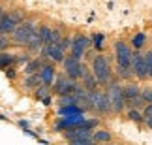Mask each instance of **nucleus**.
Here are the masks:
<instances>
[{"label": "nucleus", "instance_id": "nucleus-18", "mask_svg": "<svg viewBox=\"0 0 152 145\" xmlns=\"http://www.w3.org/2000/svg\"><path fill=\"white\" fill-rule=\"evenodd\" d=\"M145 40H147V38H145V34L143 32H139V34H135V38H133V47H143V43H145Z\"/></svg>", "mask_w": 152, "mask_h": 145}, {"label": "nucleus", "instance_id": "nucleus-23", "mask_svg": "<svg viewBox=\"0 0 152 145\" xmlns=\"http://www.w3.org/2000/svg\"><path fill=\"white\" fill-rule=\"evenodd\" d=\"M145 57H147V62H148V75L152 77V53H147Z\"/></svg>", "mask_w": 152, "mask_h": 145}, {"label": "nucleus", "instance_id": "nucleus-16", "mask_svg": "<svg viewBox=\"0 0 152 145\" xmlns=\"http://www.w3.org/2000/svg\"><path fill=\"white\" fill-rule=\"evenodd\" d=\"M51 36H53V30L51 28H47V26H42L39 28V38H42V42L43 43H51Z\"/></svg>", "mask_w": 152, "mask_h": 145}, {"label": "nucleus", "instance_id": "nucleus-13", "mask_svg": "<svg viewBox=\"0 0 152 145\" xmlns=\"http://www.w3.org/2000/svg\"><path fill=\"white\" fill-rule=\"evenodd\" d=\"M92 140L96 143H105V141H111V134L105 132V130H96L94 136H92Z\"/></svg>", "mask_w": 152, "mask_h": 145}, {"label": "nucleus", "instance_id": "nucleus-6", "mask_svg": "<svg viewBox=\"0 0 152 145\" xmlns=\"http://www.w3.org/2000/svg\"><path fill=\"white\" fill-rule=\"evenodd\" d=\"M90 100H92V107L98 109V111H102V113L111 109V102H109L107 94H102V92L94 91V92H90Z\"/></svg>", "mask_w": 152, "mask_h": 145}, {"label": "nucleus", "instance_id": "nucleus-1", "mask_svg": "<svg viewBox=\"0 0 152 145\" xmlns=\"http://www.w3.org/2000/svg\"><path fill=\"white\" fill-rule=\"evenodd\" d=\"M115 51H116V62H118V74L122 77H128L132 72V60H133V53L128 49V45L124 42H118L115 45Z\"/></svg>", "mask_w": 152, "mask_h": 145}, {"label": "nucleus", "instance_id": "nucleus-5", "mask_svg": "<svg viewBox=\"0 0 152 145\" xmlns=\"http://www.w3.org/2000/svg\"><path fill=\"white\" fill-rule=\"evenodd\" d=\"M34 32V26L30 23H25V25H19L13 30V42L15 43H23V45H28V40H30Z\"/></svg>", "mask_w": 152, "mask_h": 145}, {"label": "nucleus", "instance_id": "nucleus-14", "mask_svg": "<svg viewBox=\"0 0 152 145\" xmlns=\"http://www.w3.org/2000/svg\"><path fill=\"white\" fill-rule=\"evenodd\" d=\"M124 96H126V102H130V100H133V98H137L141 94H139V89L135 85H128L124 89Z\"/></svg>", "mask_w": 152, "mask_h": 145}, {"label": "nucleus", "instance_id": "nucleus-3", "mask_svg": "<svg viewBox=\"0 0 152 145\" xmlns=\"http://www.w3.org/2000/svg\"><path fill=\"white\" fill-rule=\"evenodd\" d=\"M92 68H94V75L98 81H107L109 74H111V66L105 57H96L94 62H92Z\"/></svg>", "mask_w": 152, "mask_h": 145}, {"label": "nucleus", "instance_id": "nucleus-30", "mask_svg": "<svg viewBox=\"0 0 152 145\" xmlns=\"http://www.w3.org/2000/svg\"><path fill=\"white\" fill-rule=\"evenodd\" d=\"M38 96H45V89H39L38 91Z\"/></svg>", "mask_w": 152, "mask_h": 145}, {"label": "nucleus", "instance_id": "nucleus-9", "mask_svg": "<svg viewBox=\"0 0 152 145\" xmlns=\"http://www.w3.org/2000/svg\"><path fill=\"white\" fill-rule=\"evenodd\" d=\"M45 55L53 60H64V47L60 43H49L45 47Z\"/></svg>", "mask_w": 152, "mask_h": 145}, {"label": "nucleus", "instance_id": "nucleus-22", "mask_svg": "<svg viewBox=\"0 0 152 145\" xmlns=\"http://www.w3.org/2000/svg\"><path fill=\"white\" fill-rule=\"evenodd\" d=\"M148 117H152V104H148L143 111V119H148Z\"/></svg>", "mask_w": 152, "mask_h": 145}, {"label": "nucleus", "instance_id": "nucleus-32", "mask_svg": "<svg viewBox=\"0 0 152 145\" xmlns=\"http://www.w3.org/2000/svg\"><path fill=\"white\" fill-rule=\"evenodd\" d=\"M2 17H4V15H0V25H2Z\"/></svg>", "mask_w": 152, "mask_h": 145}, {"label": "nucleus", "instance_id": "nucleus-10", "mask_svg": "<svg viewBox=\"0 0 152 145\" xmlns=\"http://www.w3.org/2000/svg\"><path fill=\"white\" fill-rule=\"evenodd\" d=\"M17 23H15V17H11V15H4L2 17V25H0V32H4V34H8V32H13L15 30V26Z\"/></svg>", "mask_w": 152, "mask_h": 145}, {"label": "nucleus", "instance_id": "nucleus-2", "mask_svg": "<svg viewBox=\"0 0 152 145\" xmlns=\"http://www.w3.org/2000/svg\"><path fill=\"white\" fill-rule=\"evenodd\" d=\"M107 96H109V102H111V109L116 113H120L124 109V104H126V96H124V91L120 89V85L113 83L107 91Z\"/></svg>", "mask_w": 152, "mask_h": 145}, {"label": "nucleus", "instance_id": "nucleus-8", "mask_svg": "<svg viewBox=\"0 0 152 145\" xmlns=\"http://www.w3.org/2000/svg\"><path fill=\"white\" fill-rule=\"evenodd\" d=\"M88 45H90L88 38H85V36H79V38L73 42V45H72V55L75 57V59H81L83 51H85L86 47H88Z\"/></svg>", "mask_w": 152, "mask_h": 145}, {"label": "nucleus", "instance_id": "nucleus-28", "mask_svg": "<svg viewBox=\"0 0 152 145\" xmlns=\"http://www.w3.org/2000/svg\"><path fill=\"white\" fill-rule=\"evenodd\" d=\"M6 43H8V38H6V36H0V49H4Z\"/></svg>", "mask_w": 152, "mask_h": 145}, {"label": "nucleus", "instance_id": "nucleus-11", "mask_svg": "<svg viewBox=\"0 0 152 145\" xmlns=\"http://www.w3.org/2000/svg\"><path fill=\"white\" fill-rule=\"evenodd\" d=\"M56 92H60V94H69V92H73L77 87H75L73 83H66V77H58V81H56Z\"/></svg>", "mask_w": 152, "mask_h": 145}, {"label": "nucleus", "instance_id": "nucleus-25", "mask_svg": "<svg viewBox=\"0 0 152 145\" xmlns=\"http://www.w3.org/2000/svg\"><path fill=\"white\" fill-rule=\"evenodd\" d=\"M11 60V57L8 55H0V66H4V64H8V62Z\"/></svg>", "mask_w": 152, "mask_h": 145}, {"label": "nucleus", "instance_id": "nucleus-29", "mask_svg": "<svg viewBox=\"0 0 152 145\" xmlns=\"http://www.w3.org/2000/svg\"><path fill=\"white\" fill-rule=\"evenodd\" d=\"M36 81H38V77H30V79L26 81V87H34V83H36Z\"/></svg>", "mask_w": 152, "mask_h": 145}, {"label": "nucleus", "instance_id": "nucleus-33", "mask_svg": "<svg viewBox=\"0 0 152 145\" xmlns=\"http://www.w3.org/2000/svg\"><path fill=\"white\" fill-rule=\"evenodd\" d=\"M0 15H2V8H0Z\"/></svg>", "mask_w": 152, "mask_h": 145}, {"label": "nucleus", "instance_id": "nucleus-27", "mask_svg": "<svg viewBox=\"0 0 152 145\" xmlns=\"http://www.w3.org/2000/svg\"><path fill=\"white\" fill-rule=\"evenodd\" d=\"M38 66H39V64H38V62H32V64H28V68H26V72H28V74H32V72H34V70H36V68H38Z\"/></svg>", "mask_w": 152, "mask_h": 145}, {"label": "nucleus", "instance_id": "nucleus-24", "mask_svg": "<svg viewBox=\"0 0 152 145\" xmlns=\"http://www.w3.org/2000/svg\"><path fill=\"white\" fill-rule=\"evenodd\" d=\"M60 42V34H58V30H53V36H51V43H58Z\"/></svg>", "mask_w": 152, "mask_h": 145}, {"label": "nucleus", "instance_id": "nucleus-26", "mask_svg": "<svg viewBox=\"0 0 152 145\" xmlns=\"http://www.w3.org/2000/svg\"><path fill=\"white\" fill-rule=\"evenodd\" d=\"M143 98H145L147 102L152 104V92H150V91H145V92H143Z\"/></svg>", "mask_w": 152, "mask_h": 145}, {"label": "nucleus", "instance_id": "nucleus-4", "mask_svg": "<svg viewBox=\"0 0 152 145\" xmlns=\"http://www.w3.org/2000/svg\"><path fill=\"white\" fill-rule=\"evenodd\" d=\"M132 68H133V74H135L137 77L145 79V77L148 75V62H147V57L141 55V53H133Z\"/></svg>", "mask_w": 152, "mask_h": 145}, {"label": "nucleus", "instance_id": "nucleus-7", "mask_svg": "<svg viewBox=\"0 0 152 145\" xmlns=\"http://www.w3.org/2000/svg\"><path fill=\"white\" fill-rule=\"evenodd\" d=\"M64 68H66V74H68L72 79H77V77H79L81 62H79V59H75L73 55H69L68 59H64Z\"/></svg>", "mask_w": 152, "mask_h": 145}, {"label": "nucleus", "instance_id": "nucleus-19", "mask_svg": "<svg viewBox=\"0 0 152 145\" xmlns=\"http://www.w3.org/2000/svg\"><path fill=\"white\" fill-rule=\"evenodd\" d=\"M86 81H85V83H86V89H88L90 92H94L96 91V75H88V77H85Z\"/></svg>", "mask_w": 152, "mask_h": 145}, {"label": "nucleus", "instance_id": "nucleus-12", "mask_svg": "<svg viewBox=\"0 0 152 145\" xmlns=\"http://www.w3.org/2000/svg\"><path fill=\"white\" fill-rule=\"evenodd\" d=\"M53 77H55V70H53V66H43L42 72H39V81H43L45 85H51Z\"/></svg>", "mask_w": 152, "mask_h": 145}, {"label": "nucleus", "instance_id": "nucleus-15", "mask_svg": "<svg viewBox=\"0 0 152 145\" xmlns=\"http://www.w3.org/2000/svg\"><path fill=\"white\" fill-rule=\"evenodd\" d=\"M39 45H42V38H39V32L34 30V32H32V36H30V40H28V47H30V49H38Z\"/></svg>", "mask_w": 152, "mask_h": 145}, {"label": "nucleus", "instance_id": "nucleus-31", "mask_svg": "<svg viewBox=\"0 0 152 145\" xmlns=\"http://www.w3.org/2000/svg\"><path fill=\"white\" fill-rule=\"evenodd\" d=\"M145 121H147V124H148L150 128H152V117H148V119H145Z\"/></svg>", "mask_w": 152, "mask_h": 145}, {"label": "nucleus", "instance_id": "nucleus-17", "mask_svg": "<svg viewBox=\"0 0 152 145\" xmlns=\"http://www.w3.org/2000/svg\"><path fill=\"white\" fill-rule=\"evenodd\" d=\"M96 141L90 138H73V140H69V145H94Z\"/></svg>", "mask_w": 152, "mask_h": 145}, {"label": "nucleus", "instance_id": "nucleus-21", "mask_svg": "<svg viewBox=\"0 0 152 145\" xmlns=\"http://www.w3.org/2000/svg\"><path fill=\"white\" fill-rule=\"evenodd\" d=\"M128 115H130V119H132V121H141V119H143L141 115H139V111H135V109H132V111L128 113Z\"/></svg>", "mask_w": 152, "mask_h": 145}, {"label": "nucleus", "instance_id": "nucleus-20", "mask_svg": "<svg viewBox=\"0 0 152 145\" xmlns=\"http://www.w3.org/2000/svg\"><path fill=\"white\" fill-rule=\"evenodd\" d=\"M102 43H103V36H102V34H96V36H94V45H96L98 49H100V47H102Z\"/></svg>", "mask_w": 152, "mask_h": 145}]
</instances>
